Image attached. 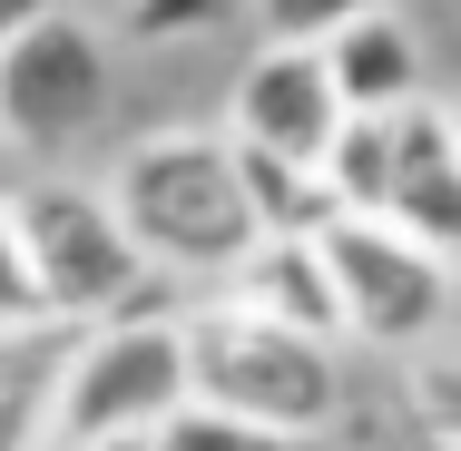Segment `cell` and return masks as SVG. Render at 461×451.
<instances>
[{
  "mask_svg": "<svg viewBox=\"0 0 461 451\" xmlns=\"http://www.w3.org/2000/svg\"><path fill=\"white\" fill-rule=\"evenodd\" d=\"M108 216L128 226V246L177 284H216L226 256L256 236L246 216V186L216 128H158V138H128L118 167H108Z\"/></svg>",
  "mask_w": 461,
  "mask_h": 451,
  "instance_id": "cell-1",
  "label": "cell"
},
{
  "mask_svg": "<svg viewBox=\"0 0 461 451\" xmlns=\"http://www.w3.org/2000/svg\"><path fill=\"white\" fill-rule=\"evenodd\" d=\"M186 334V392L196 402H216V412H246V422H266L285 442H324L334 422H344V344H324V334H294L276 314H246V304H196L177 314Z\"/></svg>",
  "mask_w": 461,
  "mask_h": 451,
  "instance_id": "cell-2",
  "label": "cell"
},
{
  "mask_svg": "<svg viewBox=\"0 0 461 451\" xmlns=\"http://www.w3.org/2000/svg\"><path fill=\"white\" fill-rule=\"evenodd\" d=\"M10 226H20V256H30V284H40V314L50 324H98V314H167V284L128 226L108 216L98 186H20L10 196Z\"/></svg>",
  "mask_w": 461,
  "mask_h": 451,
  "instance_id": "cell-3",
  "label": "cell"
},
{
  "mask_svg": "<svg viewBox=\"0 0 461 451\" xmlns=\"http://www.w3.org/2000/svg\"><path fill=\"white\" fill-rule=\"evenodd\" d=\"M324 275H334V314H344V344L373 354H412L452 324V256H432L422 236H402L393 216H324L314 226Z\"/></svg>",
  "mask_w": 461,
  "mask_h": 451,
  "instance_id": "cell-4",
  "label": "cell"
},
{
  "mask_svg": "<svg viewBox=\"0 0 461 451\" xmlns=\"http://www.w3.org/2000/svg\"><path fill=\"white\" fill-rule=\"evenodd\" d=\"M186 392V334L177 314H98L69 373L50 383V442H98V432H148Z\"/></svg>",
  "mask_w": 461,
  "mask_h": 451,
  "instance_id": "cell-5",
  "label": "cell"
},
{
  "mask_svg": "<svg viewBox=\"0 0 461 451\" xmlns=\"http://www.w3.org/2000/svg\"><path fill=\"white\" fill-rule=\"evenodd\" d=\"M108 118V50L89 20H69L59 0L40 20H20L0 40V148L20 158H59L69 138H89Z\"/></svg>",
  "mask_w": 461,
  "mask_h": 451,
  "instance_id": "cell-6",
  "label": "cell"
},
{
  "mask_svg": "<svg viewBox=\"0 0 461 451\" xmlns=\"http://www.w3.org/2000/svg\"><path fill=\"white\" fill-rule=\"evenodd\" d=\"M334 118H344V98L324 79L314 40H266L236 69V98H226V138H256V148H285V158H314L334 138Z\"/></svg>",
  "mask_w": 461,
  "mask_h": 451,
  "instance_id": "cell-7",
  "label": "cell"
},
{
  "mask_svg": "<svg viewBox=\"0 0 461 451\" xmlns=\"http://www.w3.org/2000/svg\"><path fill=\"white\" fill-rule=\"evenodd\" d=\"M393 118V186H383V216L402 236H422L432 256L461 246V138H452V108L432 89H412Z\"/></svg>",
  "mask_w": 461,
  "mask_h": 451,
  "instance_id": "cell-8",
  "label": "cell"
},
{
  "mask_svg": "<svg viewBox=\"0 0 461 451\" xmlns=\"http://www.w3.org/2000/svg\"><path fill=\"white\" fill-rule=\"evenodd\" d=\"M226 304H246V314H276L294 334H324V344H344V314H334V275H324V246L314 236H294V226H256L236 256H226Z\"/></svg>",
  "mask_w": 461,
  "mask_h": 451,
  "instance_id": "cell-9",
  "label": "cell"
},
{
  "mask_svg": "<svg viewBox=\"0 0 461 451\" xmlns=\"http://www.w3.org/2000/svg\"><path fill=\"white\" fill-rule=\"evenodd\" d=\"M324 79L344 108H402L412 89H432V69H422V40H412V20L393 10V0H373L354 20H334L324 40Z\"/></svg>",
  "mask_w": 461,
  "mask_h": 451,
  "instance_id": "cell-10",
  "label": "cell"
},
{
  "mask_svg": "<svg viewBox=\"0 0 461 451\" xmlns=\"http://www.w3.org/2000/svg\"><path fill=\"white\" fill-rule=\"evenodd\" d=\"M226 158H236V186H246V216H256V226H294V236H314V226L334 216L314 158H285V148H256V138H226Z\"/></svg>",
  "mask_w": 461,
  "mask_h": 451,
  "instance_id": "cell-11",
  "label": "cell"
},
{
  "mask_svg": "<svg viewBox=\"0 0 461 451\" xmlns=\"http://www.w3.org/2000/svg\"><path fill=\"white\" fill-rule=\"evenodd\" d=\"M314 177L344 216H383V186H393V118L383 108H344L334 138L314 148Z\"/></svg>",
  "mask_w": 461,
  "mask_h": 451,
  "instance_id": "cell-12",
  "label": "cell"
},
{
  "mask_svg": "<svg viewBox=\"0 0 461 451\" xmlns=\"http://www.w3.org/2000/svg\"><path fill=\"white\" fill-rule=\"evenodd\" d=\"M148 451H294V442L266 432V422H246V412H216V402L177 392V402L148 422Z\"/></svg>",
  "mask_w": 461,
  "mask_h": 451,
  "instance_id": "cell-13",
  "label": "cell"
},
{
  "mask_svg": "<svg viewBox=\"0 0 461 451\" xmlns=\"http://www.w3.org/2000/svg\"><path fill=\"white\" fill-rule=\"evenodd\" d=\"M30 324H50V314H40V284H30V256H20V226L0 206V334H30Z\"/></svg>",
  "mask_w": 461,
  "mask_h": 451,
  "instance_id": "cell-14",
  "label": "cell"
},
{
  "mask_svg": "<svg viewBox=\"0 0 461 451\" xmlns=\"http://www.w3.org/2000/svg\"><path fill=\"white\" fill-rule=\"evenodd\" d=\"M373 0H256V20H266V40H324L334 20H354Z\"/></svg>",
  "mask_w": 461,
  "mask_h": 451,
  "instance_id": "cell-15",
  "label": "cell"
},
{
  "mask_svg": "<svg viewBox=\"0 0 461 451\" xmlns=\"http://www.w3.org/2000/svg\"><path fill=\"white\" fill-rule=\"evenodd\" d=\"M206 20H226V0H128V30L138 40H196Z\"/></svg>",
  "mask_w": 461,
  "mask_h": 451,
  "instance_id": "cell-16",
  "label": "cell"
},
{
  "mask_svg": "<svg viewBox=\"0 0 461 451\" xmlns=\"http://www.w3.org/2000/svg\"><path fill=\"white\" fill-rule=\"evenodd\" d=\"M50 451H148V432H98V442H50Z\"/></svg>",
  "mask_w": 461,
  "mask_h": 451,
  "instance_id": "cell-17",
  "label": "cell"
},
{
  "mask_svg": "<svg viewBox=\"0 0 461 451\" xmlns=\"http://www.w3.org/2000/svg\"><path fill=\"white\" fill-rule=\"evenodd\" d=\"M40 10H50V0H0V40H10L20 20H40Z\"/></svg>",
  "mask_w": 461,
  "mask_h": 451,
  "instance_id": "cell-18",
  "label": "cell"
}]
</instances>
